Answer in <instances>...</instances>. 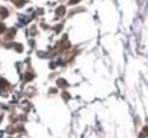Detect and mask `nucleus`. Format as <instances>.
Listing matches in <instances>:
<instances>
[{"instance_id": "obj_6", "label": "nucleus", "mask_w": 148, "mask_h": 138, "mask_svg": "<svg viewBox=\"0 0 148 138\" xmlns=\"http://www.w3.org/2000/svg\"><path fill=\"white\" fill-rule=\"evenodd\" d=\"M25 79H26V81H30V80H32V79H33V74H31V73H27Z\"/></svg>"}, {"instance_id": "obj_2", "label": "nucleus", "mask_w": 148, "mask_h": 138, "mask_svg": "<svg viewBox=\"0 0 148 138\" xmlns=\"http://www.w3.org/2000/svg\"><path fill=\"white\" fill-rule=\"evenodd\" d=\"M7 15H8L7 9L3 8V7H0V16H1V17H7Z\"/></svg>"}, {"instance_id": "obj_7", "label": "nucleus", "mask_w": 148, "mask_h": 138, "mask_svg": "<svg viewBox=\"0 0 148 138\" xmlns=\"http://www.w3.org/2000/svg\"><path fill=\"white\" fill-rule=\"evenodd\" d=\"M143 130H144V134H145L146 136H148V127L147 126H146V127H144V129H143Z\"/></svg>"}, {"instance_id": "obj_9", "label": "nucleus", "mask_w": 148, "mask_h": 138, "mask_svg": "<svg viewBox=\"0 0 148 138\" xmlns=\"http://www.w3.org/2000/svg\"><path fill=\"white\" fill-rule=\"evenodd\" d=\"M139 138H146V137H145V135H144V133H143V134H140Z\"/></svg>"}, {"instance_id": "obj_4", "label": "nucleus", "mask_w": 148, "mask_h": 138, "mask_svg": "<svg viewBox=\"0 0 148 138\" xmlns=\"http://www.w3.org/2000/svg\"><path fill=\"white\" fill-rule=\"evenodd\" d=\"M8 86V82L3 78H0V88H6Z\"/></svg>"}, {"instance_id": "obj_3", "label": "nucleus", "mask_w": 148, "mask_h": 138, "mask_svg": "<svg viewBox=\"0 0 148 138\" xmlns=\"http://www.w3.org/2000/svg\"><path fill=\"white\" fill-rule=\"evenodd\" d=\"M57 84H58L59 87H66V86H67V82L64 79H59V80H57Z\"/></svg>"}, {"instance_id": "obj_8", "label": "nucleus", "mask_w": 148, "mask_h": 138, "mask_svg": "<svg viewBox=\"0 0 148 138\" xmlns=\"http://www.w3.org/2000/svg\"><path fill=\"white\" fill-rule=\"evenodd\" d=\"M79 1H80V0H71V1H70V3H71V5H75V3H76V2H79Z\"/></svg>"}, {"instance_id": "obj_1", "label": "nucleus", "mask_w": 148, "mask_h": 138, "mask_svg": "<svg viewBox=\"0 0 148 138\" xmlns=\"http://www.w3.org/2000/svg\"><path fill=\"white\" fill-rule=\"evenodd\" d=\"M65 14V7L64 6H60L59 8H57V15L58 16H63Z\"/></svg>"}, {"instance_id": "obj_5", "label": "nucleus", "mask_w": 148, "mask_h": 138, "mask_svg": "<svg viewBox=\"0 0 148 138\" xmlns=\"http://www.w3.org/2000/svg\"><path fill=\"white\" fill-rule=\"evenodd\" d=\"M6 31V26H5V24L3 23H1L0 22V33H3Z\"/></svg>"}]
</instances>
